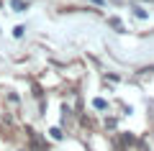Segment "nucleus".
Listing matches in <instances>:
<instances>
[{"instance_id": "obj_1", "label": "nucleus", "mask_w": 154, "mask_h": 151, "mask_svg": "<svg viewBox=\"0 0 154 151\" xmlns=\"http://www.w3.org/2000/svg\"><path fill=\"white\" fill-rule=\"evenodd\" d=\"M11 5H13V11H18V13H23V11H26V3H23V0H13Z\"/></svg>"}, {"instance_id": "obj_2", "label": "nucleus", "mask_w": 154, "mask_h": 151, "mask_svg": "<svg viewBox=\"0 0 154 151\" xmlns=\"http://www.w3.org/2000/svg\"><path fill=\"white\" fill-rule=\"evenodd\" d=\"M93 105H95L98 110H105V108H108V103H105L103 97H95V100H93Z\"/></svg>"}, {"instance_id": "obj_3", "label": "nucleus", "mask_w": 154, "mask_h": 151, "mask_svg": "<svg viewBox=\"0 0 154 151\" xmlns=\"http://www.w3.org/2000/svg\"><path fill=\"white\" fill-rule=\"evenodd\" d=\"M108 23H110V26H113V28H118V31H123V23H121V21H118V18H110V21H108Z\"/></svg>"}, {"instance_id": "obj_4", "label": "nucleus", "mask_w": 154, "mask_h": 151, "mask_svg": "<svg viewBox=\"0 0 154 151\" xmlns=\"http://www.w3.org/2000/svg\"><path fill=\"white\" fill-rule=\"evenodd\" d=\"M49 133H51V138H57V141H59V138H62V131H59V128H51V131H49Z\"/></svg>"}, {"instance_id": "obj_5", "label": "nucleus", "mask_w": 154, "mask_h": 151, "mask_svg": "<svg viewBox=\"0 0 154 151\" xmlns=\"http://www.w3.org/2000/svg\"><path fill=\"white\" fill-rule=\"evenodd\" d=\"M134 13H136V18H146V11H141V8H134Z\"/></svg>"}, {"instance_id": "obj_6", "label": "nucleus", "mask_w": 154, "mask_h": 151, "mask_svg": "<svg viewBox=\"0 0 154 151\" xmlns=\"http://www.w3.org/2000/svg\"><path fill=\"white\" fill-rule=\"evenodd\" d=\"M23 31H26V28H23V26H18L16 31H13V36H18V38H21V36H23Z\"/></svg>"}]
</instances>
